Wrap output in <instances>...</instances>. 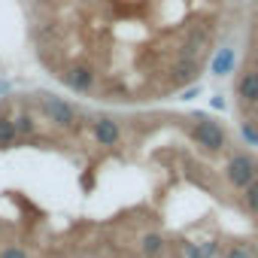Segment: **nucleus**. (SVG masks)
<instances>
[{
    "label": "nucleus",
    "instance_id": "obj_1",
    "mask_svg": "<svg viewBox=\"0 0 258 258\" xmlns=\"http://www.w3.org/2000/svg\"><path fill=\"white\" fill-rule=\"evenodd\" d=\"M222 182L234 191V195H240L252 179H258V158L252 155V152H246V149H231L225 158H222Z\"/></svg>",
    "mask_w": 258,
    "mask_h": 258
},
{
    "label": "nucleus",
    "instance_id": "obj_2",
    "mask_svg": "<svg viewBox=\"0 0 258 258\" xmlns=\"http://www.w3.org/2000/svg\"><path fill=\"white\" fill-rule=\"evenodd\" d=\"M231 61H234V58H231V52L225 49V52L216 58V70H219V73H228V70H231Z\"/></svg>",
    "mask_w": 258,
    "mask_h": 258
}]
</instances>
